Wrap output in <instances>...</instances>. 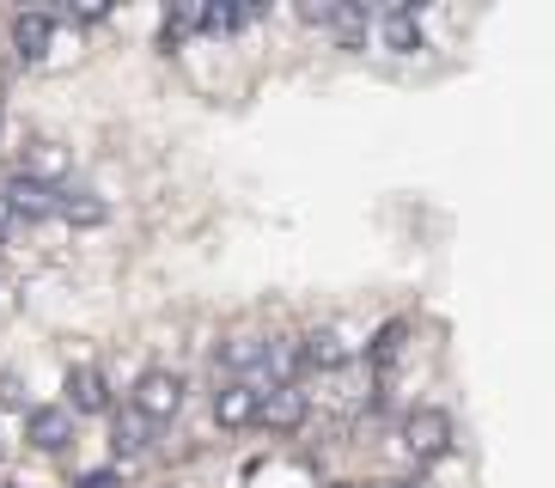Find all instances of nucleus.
<instances>
[{
	"label": "nucleus",
	"instance_id": "19",
	"mask_svg": "<svg viewBox=\"0 0 555 488\" xmlns=\"http://www.w3.org/2000/svg\"><path fill=\"white\" fill-rule=\"evenodd\" d=\"M373 488H397V483H373Z\"/></svg>",
	"mask_w": 555,
	"mask_h": 488
},
{
	"label": "nucleus",
	"instance_id": "11",
	"mask_svg": "<svg viewBox=\"0 0 555 488\" xmlns=\"http://www.w3.org/2000/svg\"><path fill=\"white\" fill-rule=\"evenodd\" d=\"M111 446H116V458H141L153 446V422L141 415V409H116L111 415Z\"/></svg>",
	"mask_w": 555,
	"mask_h": 488
},
{
	"label": "nucleus",
	"instance_id": "13",
	"mask_svg": "<svg viewBox=\"0 0 555 488\" xmlns=\"http://www.w3.org/2000/svg\"><path fill=\"white\" fill-rule=\"evenodd\" d=\"M403 336H409V324H403V318L378 330V336L366 342V373H373V378H385V373H391V367H397V355H403Z\"/></svg>",
	"mask_w": 555,
	"mask_h": 488
},
{
	"label": "nucleus",
	"instance_id": "4",
	"mask_svg": "<svg viewBox=\"0 0 555 488\" xmlns=\"http://www.w3.org/2000/svg\"><path fill=\"white\" fill-rule=\"evenodd\" d=\"M311 415V397L299 385H269L257 403V427H269V434H299Z\"/></svg>",
	"mask_w": 555,
	"mask_h": 488
},
{
	"label": "nucleus",
	"instance_id": "7",
	"mask_svg": "<svg viewBox=\"0 0 555 488\" xmlns=\"http://www.w3.org/2000/svg\"><path fill=\"white\" fill-rule=\"evenodd\" d=\"M257 403H262L257 385H245V378H227V385L214 390V422L227 427V434H238V427H257Z\"/></svg>",
	"mask_w": 555,
	"mask_h": 488
},
{
	"label": "nucleus",
	"instance_id": "14",
	"mask_svg": "<svg viewBox=\"0 0 555 488\" xmlns=\"http://www.w3.org/2000/svg\"><path fill=\"white\" fill-rule=\"evenodd\" d=\"M378 25H385V43H391L397 55H415V49H422V18H415V7H391Z\"/></svg>",
	"mask_w": 555,
	"mask_h": 488
},
{
	"label": "nucleus",
	"instance_id": "2",
	"mask_svg": "<svg viewBox=\"0 0 555 488\" xmlns=\"http://www.w3.org/2000/svg\"><path fill=\"white\" fill-rule=\"evenodd\" d=\"M183 378L178 373H165V367H153V373H141L134 378V390H129V409H141V415H147L153 427L159 422H171V415H178L183 409Z\"/></svg>",
	"mask_w": 555,
	"mask_h": 488
},
{
	"label": "nucleus",
	"instance_id": "15",
	"mask_svg": "<svg viewBox=\"0 0 555 488\" xmlns=\"http://www.w3.org/2000/svg\"><path fill=\"white\" fill-rule=\"evenodd\" d=\"M250 18H262V7H196V31H208V37H227V31H238V25H250Z\"/></svg>",
	"mask_w": 555,
	"mask_h": 488
},
{
	"label": "nucleus",
	"instance_id": "6",
	"mask_svg": "<svg viewBox=\"0 0 555 488\" xmlns=\"http://www.w3.org/2000/svg\"><path fill=\"white\" fill-rule=\"evenodd\" d=\"M67 409H74V415H116L111 378H104L92 360H80V367L67 373Z\"/></svg>",
	"mask_w": 555,
	"mask_h": 488
},
{
	"label": "nucleus",
	"instance_id": "1",
	"mask_svg": "<svg viewBox=\"0 0 555 488\" xmlns=\"http://www.w3.org/2000/svg\"><path fill=\"white\" fill-rule=\"evenodd\" d=\"M397 439H403V452L415 458V464H440V458L452 452V415H446L440 403L409 409L403 427H397Z\"/></svg>",
	"mask_w": 555,
	"mask_h": 488
},
{
	"label": "nucleus",
	"instance_id": "9",
	"mask_svg": "<svg viewBox=\"0 0 555 488\" xmlns=\"http://www.w3.org/2000/svg\"><path fill=\"white\" fill-rule=\"evenodd\" d=\"M55 43V13H18L13 18V49L18 62H43Z\"/></svg>",
	"mask_w": 555,
	"mask_h": 488
},
{
	"label": "nucleus",
	"instance_id": "8",
	"mask_svg": "<svg viewBox=\"0 0 555 488\" xmlns=\"http://www.w3.org/2000/svg\"><path fill=\"white\" fill-rule=\"evenodd\" d=\"M343 367H348V342L336 330L299 336V373H343Z\"/></svg>",
	"mask_w": 555,
	"mask_h": 488
},
{
	"label": "nucleus",
	"instance_id": "3",
	"mask_svg": "<svg viewBox=\"0 0 555 488\" xmlns=\"http://www.w3.org/2000/svg\"><path fill=\"white\" fill-rule=\"evenodd\" d=\"M0 202L13 208L18 227H37V220H55V190L50 183L25 178V171H13V178H0Z\"/></svg>",
	"mask_w": 555,
	"mask_h": 488
},
{
	"label": "nucleus",
	"instance_id": "12",
	"mask_svg": "<svg viewBox=\"0 0 555 488\" xmlns=\"http://www.w3.org/2000/svg\"><path fill=\"white\" fill-rule=\"evenodd\" d=\"M25 178H37V183H50V190H62V178H67V146L62 141H31L25 146V165H18Z\"/></svg>",
	"mask_w": 555,
	"mask_h": 488
},
{
	"label": "nucleus",
	"instance_id": "18",
	"mask_svg": "<svg viewBox=\"0 0 555 488\" xmlns=\"http://www.w3.org/2000/svg\"><path fill=\"white\" fill-rule=\"evenodd\" d=\"M0 458H7V427H0Z\"/></svg>",
	"mask_w": 555,
	"mask_h": 488
},
{
	"label": "nucleus",
	"instance_id": "17",
	"mask_svg": "<svg viewBox=\"0 0 555 488\" xmlns=\"http://www.w3.org/2000/svg\"><path fill=\"white\" fill-rule=\"evenodd\" d=\"M18 220H13V208H7V202H0V244H7V232H13Z\"/></svg>",
	"mask_w": 555,
	"mask_h": 488
},
{
	"label": "nucleus",
	"instance_id": "10",
	"mask_svg": "<svg viewBox=\"0 0 555 488\" xmlns=\"http://www.w3.org/2000/svg\"><path fill=\"white\" fill-rule=\"evenodd\" d=\"M55 220H67V227H104V220H111V208H104L92 190L62 183V190H55Z\"/></svg>",
	"mask_w": 555,
	"mask_h": 488
},
{
	"label": "nucleus",
	"instance_id": "20",
	"mask_svg": "<svg viewBox=\"0 0 555 488\" xmlns=\"http://www.w3.org/2000/svg\"><path fill=\"white\" fill-rule=\"evenodd\" d=\"M0 488H13V483H0Z\"/></svg>",
	"mask_w": 555,
	"mask_h": 488
},
{
	"label": "nucleus",
	"instance_id": "16",
	"mask_svg": "<svg viewBox=\"0 0 555 488\" xmlns=\"http://www.w3.org/2000/svg\"><path fill=\"white\" fill-rule=\"evenodd\" d=\"M80 488H116V476H111V471H86Z\"/></svg>",
	"mask_w": 555,
	"mask_h": 488
},
{
	"label": "nucleus",
	"instance_id": "5",
	"mask_svg": "<svg viewBox=\"0 0 555 488\" xmlns=\"http://www.w3.org/2000/svg\"><path fill=\"white\" fill-rule=\"evenodd\" d=\"M25 439H31L37 452H67V446H74V409L67 403L25 409Z\"/></svg>",
	"mask_w": 555,
	"mask_h": 488
}]
</instances>
